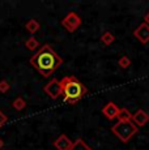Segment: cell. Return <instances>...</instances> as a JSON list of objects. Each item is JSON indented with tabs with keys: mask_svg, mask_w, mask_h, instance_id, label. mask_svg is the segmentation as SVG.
<instances>
[{
	"mask_svg": "<svg viewBox=\"0 0 149 150\" xmlns=\"http://www.w3.org/2000/svg\"><path fill=\"white\" fill-rule=\"evenodd\" d=\"M30 64L43 77H50L63 64V59L50 45H43L30 57Z\"/></svg>",
	"mask_w": 149,
	"mask_h": 150,
	"instance_id": "1",
	"label": "cell"
},
{
	"mask_svg": "<svg viewBox=\"0 0 149 150\" xmlns=\"http://www.w3.org/2000/svg\"><path fill=\"white\" fill-rule=\"evenodd\" d=\"M63 88V99L68 105H76L85 94H88V88L74 76H65L60 80Z\"/></svg>",
	"mask_w": 149,
	"mask_h": 150,
	"instance_id": "2",
	"label": "cell"
},
{
	"mask_svg": "<svg viewBox=\"0 0 149 150\" xmlns=\"http://www.w3.org/2000/svg\"><path fill=\"white\" fill-rule=\"evenodd\" d=\"M111 132L119 138L122 142H128L135 134L139 132V128L132 122H118L114 124Z\"/></svg>",
	"mask_w": 149,
	"mask_h": 150,
	"instance_id": "3",
	"label": "cell"
},
{
	"mask_svg": "<svg viewBox=\"0 0 149 150\" xmlns=\"http://www.w3.org/2000/svg\"><path fill=\"white\" fill-rule=\"evenodd\" d=\"M81 17L76 12H70L62 20V26L70 33H74L81 25Z\"/></svg>",
	"mask_w": 149,
	"mask_h": 150,
	"instance_id": "4",
	"label": "cell"
},
{
	"mask_svg": "<svg viewBox=\"0 0 149 150\" xmlns=\"http://www.w3.org/2000/svg\"><path fill=\"white\" fill-rule=\"evenodd\" d=\"M43 91L51 99H58L60 96H63V88H62V83H60V80L58 79L50 80L43 86Z\"/></svg>",
	"mask_w": 149,
	"mask_h": 150,
	"instance_id": "5",
	"label": "cell"
},
{
	"mask_svg": "<svg viewBox=\"0 0 149 150\" xmlns=\"http://www.w3.org/2000/svg\"><path fill=\"white\" fill-rule=\"evenodd\" d=\"M135 38L139 42H141L143 45H147L149 42V26L145 22H141L136 29L133 30Z\"/></svg>",
	"mask_w": 149,
	"mask_h": 150,
	"instance_id": "6",
	"label": "cell"
},
{
	"mask_svg": "<svg viewBox=\"0 0 149 150\" xmlns=\"http://www.w3.org/2000/svg\"><path fill=\"white\" fill-rule=\"evenodd\" d=\"M136 127H144L145 124L149 122V115L148 112H145L144 110H137L136 112L132 115V119H131Z\"/></svg>",
	"mask_w": 149,
	"mask_h": 150,
	"instance_id": "7",
	"label": "cell"
},
{
	"mask_svg": "<svg viewBox=\"0 0 149 150\" xmlns=\"http://www.w3.org/2000/svg\"><path fill=\"white\" fill-rule=\"evenodd\" d=\"M72 141L68 136L65 134H60V136L54 141V148L56 150H70L72 146Z\"/></svg>",
	"mask_w": 149,
	"mask_h": 150,
	"instance_id": "8",
	"label": "cell"
},
{
	"mask_svg": "<svg viewBox=\"0 0 149 150\" xmlns=\"http://www.w3.org/2000/svg\"><path fill=\"white\" fill-rule=\"evenodd\" d=\"M118 111H119V107L115 105L114 102H109L105 105V107L102 108V114L105 115L106 119L109 120H114L116 119V115H118Z\"/></svg>",
	"mask_w": 149,
	"mask_h": 150,
	"instance_id": "9",
	"label": "cell"
},
{
	"mask_svg": "<svg viewBox=\"0 0 149 150\" xmlns=\"http://www.w3.org/2000/svg\"><path fill=\"white\" fill-rule=\"evenodd\" d=\"M70 150H93V149H92L82 138H77V140L72 144V146H71Z\"/></svg>",
	"mask_w": 149,
	"mask_h": 150,
	"instance_id": "10",
	"label": "cell"
},
{
	"mask_svg": "<svg viewBox=\"0 0 149 150\" xmlns=\"http://www.w3.org/2000/svg\"><path fill=\"white\" fill-rule=\"evenodd\" d=\"M116 119H118V122H131L132 114H131L127 108H119L118 115H116Z\"/></svg>",
	"mask_w": 149,
	"mask_h": 150,
	"instance_id": "11",
	"label": "cell"
},
{
	"mask_svg": "<svg viewBox=\"0 0 149 150\" xmlns=\"http://www.w3.org/2000/svg\"><path fill=\"white\" fill-rule=\"evenodd\" d=\"M39 28H41V25H39V22L37 21V20H34V18H31L29 20V21L25 24V29H26L28 31L33 35L34 33H37V31L39 30Z\"/></svg>",
	"mask_w": 149,
	"mask_h": 150,
	"instance_id": "12",
	"label": "cell"
},
{
	"mask_svg": "<svg viewBox=\"0 0 149 150\" xmlns=\"http://www.w3.org/2000/svg\"><path fill=\"white\" fill-rule=\"evenodd\" d=\"M25 47H26L28 50H30V51H35L37 48L39 47V42L37 41L35 37L31 35L30 38H28L26 41H25Z\"/></svg>",
	"mask_w": 149,
	"mask_h": 150,
	"instance_id": "13",
	"label": "cell"
},
{
	"mask_svg": "<svg viewBox=\"0 0 149 150\" xmlns=\"http://www.w3.org/2000/svg\"><path fill=\"white\" fill-rule=\"evenodd\" d=\"M101 42L104 43L105 46H110L115 42V37H114V34H111L110 31H105L101 35Z\"/></svg>",
	"mask_w": 149,
	"mask_h": 150,
	"instance_id": "14",
	"label": "cell"
},
{
	"mask_svg": "<svg viewBox=\"0 0 149 150\" xmlns=\"http://www.w3.org/2000/svg\"><path fill=\"white\" fill-rule=\"evenodd\" d=\"M12 106H13V108H15L16 111H22V110L26 107V102H25L24 98L18 97V98H16V99L13 100Z\"/></svg>",
	"mask_w": 149,
	"mask_h": 150,
	"instance_id": "15",
	"label": "cell"
},
{
	"mask_svg": "<svg viewBox=\"0 0 149 150\" xmlns=\"http://www.w3.org/2000/svg\"><path fill=\"white\" fill-rule=\"evenodd\" d=\"M118 64H119L120 68L127 69V68L131 65V59H130L128 56H122V57H120V59L118 60Z\"/></svg>",
	"mask_w": 149,
	"mask_h": 150,
	"instance_id": "16",
	"label": "cell"
},
{
	"mask_svg": "<svg viewBox=\"0 0 149 150\" xmlns=\"http://www.w3.org/2000/svg\"><path fill=\"white\" fill-rule=\"evenodd\" d=\"M9 89H11V83L8 82L7 80H1V81H0V93L5 94L9 91Z\"/></svg>",
	"mask_w": 149,
	"mask_h": 150,
	"instance_id": "17",
	"label": "cell"
},
{
	"mask_svg": "<svg viewBox=\"0 0 149 150\" xmlns=\"http://www.w3.org/2000/svg\"><path fill=\"white\" fill-rule=\"evenodd\" d=\"M7 122H8V116L1 111V110H0V128H1V127L4 125Z\"/></svg>",
	"mask_w": 149,
	"mask_h": 150,
	"instance_id": "18",
	"label": "cell"
},
{
	"mask_svg": "<svg viewBox=\"0 0 149 150\" xmlns=\"http://www.w3.org/2000/svg\"><path fill=\"white\" fill-rule=\"evenodd\" d=\"M144 22H145V24H147L148 26H149V12H148V13L144 16Z\"/></svg>",
	"mask_w": 149,
	"mask_h": 150,
	"instance_id": "19",
	"label": "cell"
},
{
	"mask_svg": "<svg viewBox=\"0 0 149 150\" xmlns=\"http://www.w3.org/2000/svg\"><path fill=\"white\" fill-rule=\"evenodd\" d=\"M3 146H4V141H3V138H0V150L3 149Z\"/></svg>",
	"mask_w": 149,
	"mask_h": 150,
	"instance_id": "20",
	"label": "cell"
}]
</instances>
